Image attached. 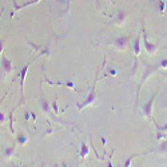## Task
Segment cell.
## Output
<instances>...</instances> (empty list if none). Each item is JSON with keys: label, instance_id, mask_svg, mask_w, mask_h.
<instances>
[{"label": "cell", "instance_id": "obj_1", "mask_svg": "<svg viewBox=\"0 0 167 167\" xmlns=\"http://www.w3.org/2000/svg\"><path fill=\"white\" fill-rule=\"evenodd\" d=\"M96 80L98 79H95V82H94V86H92V88L90 90V92H88L87 98H86V100H84L82 104H78V108H79V110H83L84 107L91 106L94 102L96 100Z\"/></svg>", "mask_w": 167, "mask_h": 167}, {"label": "cell", "instance_id": "obj_2", "mask_svg": "<svg viewBox=\"0 0 167 167\" xmlns=\"http://www.w3.org/2000/svg\"><path fill=\"white\" fill-rule=\"evenodd\" d=\"M158 94H159V91H156V92L143 104V115H145L147 119H150V120H154V119H152V104H154V100H155V98L158 96Z\"/></svg>", "mask_w": 167, "mask_h": 167}, {"label": "cell", "instance_id": "obj_3", "mask_svg": "<svg viewBox=\"0 0 167 167\" xmlns=\"http://www.w3.org/2000/svg\"><path fill=\"white\" fill-rule=\"evenodd\" d=\"M128 42H130V38L126 35H120V36H116L114 39V46L116 47L118 50L123 51V50L127 48L128 46Z\"/></svg>", "mask_w": 167, "mask_h": 167}, {"label": "cell", "instance_id": "obj_4", "mask_svg": "<svg viewBox=\"0 0 167 167\" xmlns=\"http://www.w3.org/2000/svg\"><path fill=\"white\" fill-rule=\"evenodd\" d=\"M143 44H145V50L146 52L150 53V55H154L156 52V48H158V46L154 43H150L149 42V38H147V32L146 30H143Z\"/></svg>", "mask_w": 167, "mask_h": 167}, {"label": "cell", "instance_id": "obj_5", "mask_svg": "<svg viewBox=\"0 0 167 167\" xmlns=\"http://www.w3.org/2000/svg\"><path fill=\"white\" fill-rule=\"evenodd\" d=\"M1 68H3L5 74H11L12 72V63H11L9 59H7V56L1 57Z\"/></svg>", "mask_w": 167, "mask_h": 167}, {"label": "cell", "instance_id": "obj_6", "mask_svg": "<svg viewBox=\"0 0 167 167\" xmlns=\"http://www.w3.org/2000/svg\"><path fill=\"white\" fill-rule=\"evenodd\" d=\"M28 67H30V63L26 64L20 70V88H22V99H23V91H24V80H26V75L28 72Z\"/></svg>", "mask_w": 167, "mask_h": 167}, {"label": "cell", "instance_id": "obj_7", "mask_svg": "<svg viewBox=\"0 0 167 167\" xmlns=\"http://www.w3.org/2000/svg\"><path fill=\"white\" fill-rule=\"evenodd\" d=\"M39 106H40V108H42V111H43V114H46V115L50 114L51 108H50V102L48 100H46L44 98H40L39 99Z\"/></svg>", "mask_w": 167, "mask_h": 167}, {"label": "cell", "instance_id": "obj_8", "mask_svg": "<svg viewBox=\"0 0 167 167\" xmlns=\"http://www.w3.org/2000/svg\"><path fill=\"white\" fill-rule=\"evenodd\" d=\"M132 50H134L135 56H139V53H141V38H139V36H136L135 38V42H134V46H132Z\"/></svg>", "mask_w": 167, "mask_h": 167}, {"label": "cell", "instance_id": "obj_9", "mask_svg": "<svg viewBox=\"0 0 167 167\" xmlns=\"http://www.w3.org/2000/svg\"><path fill=\"white\" fill-rule=\"evenodd\" d=\"M88 152H90V149L87 147V145L84 142H80V158L84 159L88 155Z\"/></svg>", "mask_w": 167, "mask_h": 167}, {"label": "cell", "instance_id": "obj_10", "mask_svg": "<svg viewBox=\"0 0 167 167\" xmlns=\"http://www.w3.org/2000/svg\"><path fill=\"white\" fill-rule=\"evenodd\" d=\"M15 149H16V146H9V147H7V149L3 151V154H4V158H7V159L12 158V155L15 154Z\"/></svg>", "mask_w": 167, "mask_h": 167}, {"label": "cell", "instance_id": "obj_11", "mask_svg": "<svg viewBox=\"0 0 167 167\" xmlns=\"http://www.w3.org/2000/svg\"><path fill=\"white\" fill-rule=\"evenodd\" d=\"M126 18H127V13L124 12V11H119L118 18H116V23H118L119 26H120V24H123L124 20H126Z\"/></svg>", "mask_w": 167, "mask_h": 167}, {"label": "cell", "instance_id": "obj_12", "mask_svg": "<svg viewBox=\"0 0 167 167\" xmlns=\"http://www.w3.org/2000/svg\"><path fill=\"white\" fill-rule=\"evenodd\" d=\"M27 141H28V136L26 135V134H19L18 135V142L16 143H19V145H26Z\"/></svg>", "mask_w": 167, "mask_h": 167}, {"label": "cell", "instance_id": "obj_13", "mask_svg": "<svg viewBox=\"0 0 167 167\" xmlns=\"http://www.w3.org/2000/svg\"><path fill=\"white\" fill-rule=\"evenodd\" d=\"M136 155H138V154H132L131 156H128L127 159H124V164H123V166H124V167H128V166H131V160H132V159H134V158H135Z\"/></svg>", "mask_w": 167, "mask_h": 167}, {"label": "cell", "instance_id": "obj_14", "mask_svg": "<svg viewBox=\"0 0 167 167\" xmlns=\"http://www.w3.org/2000/svg\"><path fill=\"white\" fill-rule=\"evenodd\" d=\"M159 151H160V152H166V151H167V141H164V142H162V143H160Z\"/></svg>", "mask_w": 167, "mask_h": 167}, {"label": "cell", "instance_id": "obj_15", "mask_svg": "<svg viewBox=\"0 0 167 167\" xmlns=\"http://www.w3.org/2000/svg\"><path fill=\"white\" fill-rule=\"evenodd\" d=\"M159 67H160V68H163V70H164V68H167V56L163 57L162 60H160V63H159Z\"/></svg>", "mask_w": 167, "mask_h": 167}, {"label": "cell", "instance_id": "obj_16", "mask_svg": "<svg viewBox=\"0 0 167 167\" xmlns=\"http://www.w3.org/2000/svg\"><path fill=\"white\" fill-rule=\"evenodd\" d=\"M12 111H11V114H9V130H11V134H16L15 130H13V126H12Z\"/></svg>", "mask_w": 167, "mask_h": 167}, {"label": "cell", "instance_id": "obj_17", "mask_svg": "<svg viewBox=\"0 0 167 167\" xmlns=\"http://www.w3.org/2000/svg\"><path fill=\"white\" fill-rule=\"evenodd\" d=\"M52 110H53V114H57V112H59V108H57V100H56V99L52 102Z\"/></svg>", "mask_w": 167, "mask_h": 167}, {"label": "cell", "instance_id": "obj_18", "mask_svg": "<svg viewBox=\"0 0 167 167\" xmlns=\"http://www.w3.org/2000/svg\"><path fill=\"white\" fill-rule=\"evenodd\" d=\"M156 128H158V130H160V131L167 132V122H166V124H164V126H158V124H156Z\"/></svg>", "mask_w": 167, "mask_h": 167}, {"label": "cell", "instance_id": "obj_19", "mask_svg": "<svg viewBox=\"0 0 167 167\" xmlns=\"http://www.w3.org/2000/svg\"><path fill=\"white\" fill-rule=\"evenodd\" d=\"M108 72H110V74H111V75H112V76H115V75L118 74V71L115 70L114 67H110V68H108Z\"/></svg>", "mask_w": 167, "mask_h": 167}, {"label": "cell", "instance_id": "obj_20", "mask_svg": "<svg viewBox=\"0 0 167 167\" xmlns=\"http://www.w3.org/2000/svg\"><path fill=\"white\" fill-rule=\"evenodd\" d=\"M5 120H7V118H5V115L0 111V123H4Z\"/></svg>", "mask_w": 167, "mask_h": 167}, {"label": "cell", "instance_id": "obj_21", "mask_svg": "<svg viewBox=\"0 0 167 167\" xmlns=\"http://www.w3.org/2000/svg\"><path fill=\"white\" fill-rule=\"evenodd\" d=\"M30 118H31V111L28 110L27 112H24V119H26V120H30Z\"/></svg>", "mask_w": 167, "mask_h": 167}, {"label": "cell", "instance_id": "obj_22", "mask_svg": "<svg viewBox=\"0 0 167 167\" xmlns=\"http://www.w3.org/2000/svg\"><path fill=\"white\" fill-rule=\"evenodd\" d=\"M159 7H160V12H163V11H164V7H166V4H164V1H163V0H160V1H159Z\"/></svg>", "mask_w": 167, "mask_h": 167}, {"label": "cell", "instance_id": "obj_23", "mask_svg": "<svg viewBox=\"0 0 167 167\" xmlns=\"http://www.w3.org/2000/svg\"><path fill=\"white\" fill-rule=\"evenodd\" d=\"M3 48H4V42L0 39V55H1V52H3Z\"/></svg>", "mask_w": 167, "mask_h": 167}, {"label": "cell", "instance_id": "obj_24", "mask_svg": "<svg viewBox=\"0 0 167 167\" xmlns=\"http://www.w3.org/2000/svg\"><path fill=\"white\" fill-rule=\"evenodd\" d=\"M100 141H102V145H103V146L106 147V145H107V141H106V138H104V136H102V138H100Z\"/></svg>", "mask_w": 167, "mask_h": 167}, {"label": "cell", "instance_id": "obj_25", "mask_svg": "<svg viewBox=\"0 0 167 167\" xmlns=\"http://www.w3.org/2000/svg\"><path fill=\"white\" fill-rule=\"evenodd\" d=\"M66 3H67V4H66V5H67V8H68V5H70V0H66Z\"/></svg>", "mask_w": 167, "mask_h": 167}, {"label": "cell", "instance_id": "obj_26", "mask_svg": "<svg viewBox=\"0 0 167 167\" xmlns=\"http://www.w3.org/2000/svg\"><path fill=\"white\" fill-rule=\"evenodd\" d=\"M164 76H166V79H167V75H164Z\"/></svg>", "mask_w": 167, "mask_h": 167}, {"label": "cell", "instance_id": "obj_27", "mask_svg": "<svg viewBox=\"0 0 167 167\" xmlns=\"http://www.w3.org/2000/svg\"><path fill=\"white\" fill-rule=\"evenodd\" d=\"M108 1H111V0H108Z\"/></svg>", "mask_w": 167, "mask_h": 167}]
</instances>
